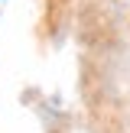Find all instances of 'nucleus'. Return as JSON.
Returning <instances> with one entry per match:
<instances>
[]
</instances>
